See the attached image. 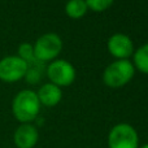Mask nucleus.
Here are the masks:
<instances>
[{
  "mask_svg": "<svg viewBox=\"0 0 148 148\" xmlns=\"http://www.w3.org/2000/svg\"><path fill=\"white\" fill-rule=\"evenodd\" d=\"M40 101L38 99L36 92L31 90H22L14 96L12 103V112L18 121L23 123H29L35 120L39 113Z\"/></svg>",
  "mask_w": 148,
  "mask_h": 148,
  "instance_id": "obj_1",
  "label": "nucleus"
},
{
  "mask_svg": "<svg viewBox=\"0 0 148 148\" xmlns=\"http://www.w3.org/2000/svg\"><path fill=\"white\" fill-rule=\"evenodd\" d=\"M136 130L129 123H118L108 135L109 148H139Z\"/></svg>",
  "mask_w": 148,
  "mask_h": 148,
  "instance_id": "obj_2",
  "label": "nucleus"
},
{
  "mask_svg": "<svg viewBox=\"0 0 148 148\" xmlns=\"http://www.w3.org/2000/svg\"><path fill=\"white\" fill-rule=\"evenodd\" d=\"M134 75V66L129 60L121 59L108 65L104 70V82L108 86L118 87L130 81Z\"/></svg>",
  "mask_w": 148,
  "mask_h": 148,
  "instance_id": "obj_3",
  "label": "nucleus"
},
{
  "mask_svg": "<svg viewBox=\"0 0 148 148\" xmlns=\"http://www.w3.org/2000/svg\"><path fill=\"white\" fill-rule=\"evenodd\" d=\"M61 38L57 34L48 33L36 39L35 46H34V55L40 61H47L57 56L59 52L61 51Z\"/></svg>",
  "mask_w": 148,
  "mask_h": 148,
  "instance_id": "obj_4",
  "label": "nucleus"
},
{
  "mask_svg": "<svg viewBox=\"0 0 148 148\" xmlns=\"http://www.w3.org/2000/svg\"><path fill=\"white\" fill-rule=\"evenodd\" d=\"M27 64L18 56H7L0 60V79L5 82H16L25 77Z\"/></svg>",
  "mask_w": 148,
  "mask_h": 148,
  "instance_id": "obj_5",
  "label": "nucleus"
},
{
  "mask_svg": "<svg viewBox=\"0 0 148 148\" xmlns=\"http://www.w3.org/2000/svg\"><path fill=\"white\" fill-rule=\"evenodd\" d=\"M47 74L52 83L57 86L70 84L75 78V70L70 62L65 60H55L47 68Z\"/></svg>",
  "mask_w": 148,
  "mask_h": 148,
  "instance_id": "obj_6",
  "label": "nucleus"
},
{
  "mask_svg": "<svg viewBox=\"0 0 148 148\" xmlns=\"http://www.w3.org/2000/svg\"><path fill=\"white\" fill-rule=\"evenodd\" d=\"M39 138L38 130L31 123H22L14 131L13 140L17 148H34Z\"/></svg>",
  "mask_w": 148,
  "mask_h": 148,
  "instance_id": "obj_7",
  "label": "nucleus"
},
{
  "mask_svg": "<svg viewBox=\"0 0 148 148\" xmlns=\"http://www.w3.org/2000/svg\"><path fill=\"white\" fill-rule=\"evenodd\" d=\"M108 49L113 56L126 59L133 52V42L125 34H114L108 40Z\"/></svg>",
  "mask_w": 148,
  "mask_h": 148,
  "instance_id": "obj_8",
  "label": "nucleus"
},
{
  "mask_svg": "<svg viewBox=\"0 0 148 148\" xmlns=\"http://www.w3.org/2000/svg\"><path fill=\"white\" fill-rule=\"evenodd\" d=\"M36 95H38V99L40 101V104H44L47 107H52V105H56L61 100L62 92L57 84L46 83L39 88Z\"/></svg>",
  "mask_w": 148,
  "mask_h": 148,
  "instance_id": "obj_9",
  "label": "nucleus"
},
{
  "mask_svg": "<svg viewBox=\"0 0 148 148\" xmlns=\"http://www.w3.org/2000/svg\"><path fill=\"white\" fill-rule=\"evenodd\" d=\"M26 64H27V70H26L25 77L27 79V82H30V83L39 82L44 70V61H40L35 57V59H33L31 61L26 62Z\"/></svg>",
  "mask_w": 148,
  "mask_h": 148,
  "instance_id": "obj_10",
  "label": "nucleus"
},
{
  "mask_svg": "<svg viewBox=\"0 0 148 148\" xmlns=\"http://www.w3.org/2000/svg\"><path fill=\"white\" fill-rule=\"evenodd\" d=\"M87 4L86 0H69L65 5V10L66 13L73 18H78L86 13L87 10Z\"/></svg>",
  "mask_w": 148,
  "mask_h": 148,
  "instance_id": "obj_11",
  "label": "nucleus"
},
{
  "mask_svg": "<svg viewBox=\"0 0 148 148\" xmlns=\"http://www.w3.org/2000/svg\"><path fill=\"white\" fill-rule=\"evenodd\" d=\"M134 61L136 66L144 73H148V43L142 46L134 55Z\"/></svg>",
  "mask_w": 148,
  "mask_h": 148,
  "instance_id": "obj_12",
  "label": "nucleus"
},
{
  "mask_svg": "<svg viewBox=\"0 0 148 148\" xmlns=\"http://www.w3.org/2000/svg\"><path fill=\"white\" fill-rule=\"evenodd\" d=\"M18 57H21V59L26 62H29L33 59H35L34 47L29 43H22L20 47H18Z\"/></svg>",
  "mask_w": 148,
  "mask_h": 148,
  "instance_id": "obj_13",
  "label": "nucleus"
},
{
  "mask_svg": "<svg viewBox=\"0 0 148 148\" xmlns=\"http://www.w3.org/2000/svg\"><path fill=\"white\" fill-rule=\"evenodd\" d=\"M113 0H86L87 7L94 10H104L112 4Z\"/></svg>",
  "mask_w": 148,
  "mask_h": 148,
  "instance_id": "obj_14",
  "label": "nucleus"
},
{
  "mask_svg": "<svg viewBox=\"0 0 148 148\" xmlns=\"http://www.w3.org/2000/svg\"><path fill=\"white\" fill-rule=\"evenodd\" d=\"M140 148H148V143H147V144H144V146H142Z\"/></svg>",
  "mask_w": 148,
  "mask_h": 148,
  "instance_id": "obj_15",
  "label": "nucleus"
}]
</instances>
